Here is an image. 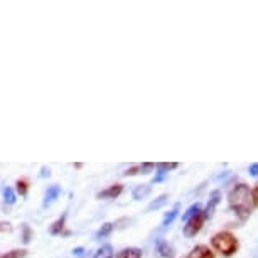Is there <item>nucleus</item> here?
Instances as JSON below:
<instances>
[{
  "label": "nucleus",
  "mask_w": 258,
  "mask_h": 258,
  "mask_svg": "<svg viewBox=\"0 0 258 258\" xmlns=\"http://www.w3.org/2000/svg\"><path fill=\"white\" fill-rule=\"evenodd\" d=\"M228 203L230 208L236 213V216L240 220L245 221L246 218H250V214L253 211V199H251V191L246 184H236L228 194Z\"/></svg>",
  "instance_id": "nucleus-1"
},
{
  "label": "nucleus",
  "mask_w": 258,
  "mask_h": 258,
  "mask_svg": "<svg viewBox=\"0 0 258 258\" xmlns=\"http://www.w3.org/2000/svg\"><path fill=\"white\" fill-rule=\"evenodd\" d=\"M211 245L218 253H221L223 256L230 258L238 251V238L230 231H220L211 238Z\"/></svg>",
  "instance_id": "nucleus-2"
},
{
  "label": "nucleus",
  "mask_w": 258,
  "mask_h": 258,
  "mask_svg": "<svg viewBox=\"0 0 258 258\" xmlns=\"http://www.w3.org/2000/svg\"><path fill=\"white\" fill-rule=\"evenodd\" d=\"M203 225H204V214H203V211H199V213H196L192 218H189V220L186 221V226H184V235H186L187 238L196 236L198 233L201 231Z\"/></svg>",
  "instance_id": "nucleus-3"
},
{
  "label": "nucleus",
  "mask_w": 258,
  "mask_h": 258,
  "mask_svg": "<svg viewBox=\"0 0 258 258\" xmlns=\"http://www.w3.org/2000/svg\"><path fill=\"white\" fill-rule=\"evenodd\" d=\"M220 201H221V192L220 191H213L211 198H209L208 206H206V211H203L204 220H211L213 214H214V209H216V206L220 204Z\"/></svg>",
  "instance_id": "nucleus-4"
},
{
  "label": "nucleus",
  "mask_w": 258,
  "mask_h": 258,
  "mask_svg": "<svg viewBox=\"0 0 258 258\" xmlns=\"http://www.w3.org/2000/svg\"><path fill=\"white\" fill-rule=\"evenodd\" d=\"M61 192H62V189H61V186H57V184H52V186H49V187H47V191L44 192V201H42V206H44V208L51 206V204L61 196Z\"/></svg>",
  "instance_id": "nucleus-5"
},
{
  "label": "nucleus",
  "mask_w": 258,
  "mask_h": 258,
  "mask_svg": "<svg viewBox=\"0 0 258 258\" xmlns=\"http://www.w3.org/2000/svg\"><path fill=\"white\" fill-rule=\"evenodd\" d=\"M155 250L162 258H172L174 256V248L169 245V241H165L164 238H157L155 240Z\"/></svg>",
  "instance_id": "nucleus-6"
},
{
  "label": "nucleus",
  "mask_w": 258,
  "mask_h": 258,
  "mask_svg": "<svg viewBox=\"0 0 258 258\" xmlns=\"http://www.w3.org/2000/svg\"><path fill=\"white\" fill-rule=\"evenodd\" d=\"M123 191V186L121 184H113V186L103 189V191H100L96 194V198L98 199H116Z\"/></svg>",
  "instance_id": "nucleus-7"
},
{
  "label": "nucleus",
  "mask_w": 258,
  "mask_h": 258,
  "mask_svg": "<svg viewBox=\"0 0 258 258\" xmlns=\"http://www.w3.org/2000/svg\"><path fill=\"white\" fill-rule=\"evenodd\" d=\"M187 258H216V256H214V253L206 245H198L192 248Z\"/></svg>",
  "instance_id": "nucleus-8"
},
{
  "label": "nucleus",
  "mask_w": 258,
  "mask_h": 258,
  "mask_svg": "<svg viewBox=\"0 0 258 258\" xmlns=\"http://www.w3.org/2000/svg\"><path fill=\"white\" fill-rule=\"evenodd\" d=\"M116 258H142V250L137 246H128V248H123L118 256Z\"/></svg>",
  "instance_id": "nucleus-9"
},
{
  "label": "nucleus",
  "mask_w": 258,
  "mask_h": 258,
  "mask_svg": "<svg viewBox=\"0 0 258 258\" xmlns=\"http://www.w3.org/2000/svg\"><path fill=\"white\" fill-rule=\"evenodd\" d=\"M150 184H142V186H137L134 189V192H132V198L135 199V201H140V199H144V198H147L149 194H150Z\"/></svg>",
  "instance_id": "nucleus-10"
},
{
  "label": "nucleus",
  "mask_w": 258,
  "mask_h": 258,
  "mask_svg": "<svg viewBox=\"0 0 258 258\" xmlns=\"http://www.w3.org/2000/svg\"><path fill=\"white\" fill-rule=\"evenodd\" d=\"M64 225H66V214H62L61 218H57V220L51 225L49 233L51 235H61L62 230H64Z\"/></svg>",
  "instance_id": "nucleus-11"
},
{
  "label": "nucleus",
  "mask_w": 258,
  "mask_h": 258,
  "mask_svg": "<svg viewBox=\"0 0 258 258\" xmlns=\"http://www.w3.org/2000/svg\"><path fill=\"white\" fill-rule=\"evenodd\" d=\"M2 198H4V203H7L9 206L16 204V201H17L16 192H14V189H12V187H9V186H4V187H2Z\"/></svg>",
  "instance_id": "nucleus-12"
},
{
  "label": "nucleus",
  "mask_w": 258,
  "mask_h": 258,
  "mask_svg": "<svg viewBox=\"0 0 258 258\" xmlns=\"http://www.w3.org/2000/svg\"><path fill=\"white\" fill-rule=\"evenodd\" d=\"M177 214H179V204H176L172 211H169V213L164 216V220H162V228H169L170 225H172L174 220L177 218Z\"/></svg>",
  "instance_id": "nucleus-13"
},
{
  "label": "nucleus",
  "mask_w": 258,
  "mask_h": 258,
  "mask_svg": "<svg viewBox=\"0 0 258 258\" xmlns=\"http://www.w3.org/2000/svg\"><path fill=\"white\" fill-rule=\"evenodd\" d=\"M113 230H115V225H113V223H105V225H101L100 230L96 231L95 238H96V240H100V238L110 236V235H111V231H113Z\"/></svg>",
  "instance_id": "nucleus-14"
},
{
  "label": "nucleus",
  "mask_w": 258,
  "mask_h": 258,
  "mask_svg": "<svg viewBox=\"0 0 258 258\" xmlns=\"http://www.w3.org/2000/svg\"><path fill=\"white\" fill-rule=\"evenodd\" d=\"M113 248H111L110 245H103L101 248H98L96 250V253L93 255V258H113Z\"/></svg>",
  "instance_id": "nucleus-15"
},
{
  "label": "nucleus",
  "mask_w": 258,
  "mask_h": 258,
  "mask_svg": "<svg viewBox=\"0 0 258 258\" xmlns=\"http://www.w3.org/2000/svg\"><path fill=\"white\" fill-rule=\"evenodd\" d=\"M167 199H169V196L167 194H162V196H159L155 201H152L149 204V208H147V211H154V209H159V208H162L165 203H167Z\"/></svg>",
  "instance_id": "nucleus-16"
},
{
  "label": "nucleus",
  "mask_w": 258,
  "mask_h": 258,
  "mask_svg": "<svg viewBox=\"0 0 258 258\" xmlns=\"http://www.w3.org/2000/svg\"><path fill=\"white\" fill-rule=\"evenodd\" d=\"M27 250H12L7 253H0V258H26Z\"/></svg>",
  "instance_id": "nucleus-17"
},
{
  "label": "nucleus",
  "mask_w": 258,
  "mask_h": 258,
  "mask_svg": "<svg viewBox=\"0 0 258 258\" xmlns=\"http://www.w3.org/2000/svg\"><path fill=\"white\" fill-rule=\"evenodd\" d=\"M16 189L22 198H26L27 192H29V182L24 181V179H19V181L16 182Z\"/></svg>",
  "instance_id": "nucleus-18"
},
{
  "label": "nucleus",
  "mask_w": 258,
  "mask_h": 258,
  "mask_svg": "<svg viewBox=\"0 0 258 258\" xmlns=\"http://www.w3.org/2000/svg\"><path fill=\"white\" fill-rule=\"evenodd\" d=\"M199 211H201V206H199L198 203H196V204H192V206H189V208H187V211L182 214V220H184V221H187L189 218H192L194 214L199 213Z\"/></svg>",
  "instance_id": "nucleus-19"
},
{
  "label": "nucleus",
  "mask_w": 258,
  "mask_h": 258,
  "mask_svg": "<svg viewBox=\"0 0 258 258\" xmlns=\"http://www.w3.org/2000/svg\"><path fill=\"white\" fill-rule=\"evenodd\" d=\"M155 167L159 169V172H162V174H167L169 170H172V169H177L179 167V164L176 162H172V164H157Z\"/></svg>",
  "instance_id": "nucleus-20"
},
{
  "label": "nucleus",
  "mask_w": 258,
  "mask_h": 258,
  "mask_svg": "<svg viewBox=\"0 0 258 258\" xmlns=\"http://www.w3.org/2000/svg\"><path fill=\"white\" fill-rule=\"evenodd\" d=\"M22 231H24L22 241H24V243H29V241H31V238H32V235H31V228H29V225H22Z\"/></svg>",
  "instance_id": "nucleus-21"
},
{
  "label": "nucleus",
  "mask_w": 258,
  "mask_h": 258,
  "mask_svg": "<svg viewBox=\"0 0 258 258\" xmlns=\"http://www.w3.org/2000/svg\"><path fill=\"white\" fill-rule=\"evenodd\" d=\"M251 199H253V206H256L258 208V184L255 187H253V191H251Z\"/></svg>",
  "instance_id": "nucleus-22"
},
{
  "label": "nucleus",
  "mask_w": 258,
  "mask_h": 258,
  "mask_svg": "<svg viewBox=\"0 0 258 258\" xmlns=\"http://www.w3.org/2000/svg\"><path fill=\"white\" fill-rule=\"evenodd\" d=\"M9 230H11V223H7V221H0V233L9 231Z\"/></svg>",
  "instance_id": "nucleus-23"
},
{
  "label": "nucleus",
  "mask_w": 258,
  "mask_h": 258,
  "mask_svg": "<svg viewBox=\"0 0 258 258\" xmlns=\"http://www.w3.org/2000/svg\"><path fill=\"white\" fill-rule=\"evenodd\" d=\"M248 172H250L251 176H258V164H251L250 169H248Z\"/></svg>",
  "instance_id": "nucleus-24"
},
{
  "label": "nucleus",
  "mask_w": 258,
  "mask_h": 258,
  "mask_svg": "<svg viewBox=\"0 0 258 258\" xmlns=\"http://www.w3.org/2000/svg\"><path fill=\"white\" fill-rule=\"evenodd\" d=\"M49 177L51 176V170H49V167H42L41 169V177Z\"/></svg>",
  "instance_id": "nucleus-25"
}]
</instances>
